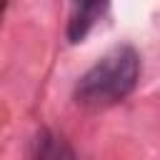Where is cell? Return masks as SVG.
Instances as JSON below:
<instances>
[{
    "mask_svg": "<svg viewBox=\"0 0 160 160\" xmlns=\"http://www.w3.org/2000/svg\"><path fill=\"white\" fill-rule=\"evenodd\" d=\"M140 78V55L130 45H118L105 52L75 82L72 98L80 108L100 110L125 100Z\"/></svg>",
    "mask_w": 160,
    "mask_h": 160,
    "instance_id": "obj_1",
    "label": "cell"
},
{
    "mask_svg": "<svg viewBox=\"0 0 160 160\" xmlns=\"http://www.w3.org/2000/svg\"><path fill=\"white\" fill-rule=\"evenodd\" d=\"M105 8H108V2H75L70 8V18H68V40L80 42L90 32V28L95 25V20L102 15Z\"/></svg>",
    "mask_w": 160,
    "mask_h": 160,
    "instance_id": "obj_2",
    "label": "cell"
},
{
    "mask_svg": "<svg viewBox=\"0 0 160 160\" xmlns=\"http://www.w3.org/2000/svg\"><path fill=\"white\" fill-rule=\"evenodd\" d=\"M35 155L38 160H78L72 148L55 132L50 130H42L35 140Z\"/></svg>",
    "mask_w": 160,
    "mask_h": 160,
    "instance_id": "obj_3",
    "label": "cell"
}]
</instances>
